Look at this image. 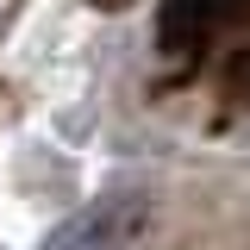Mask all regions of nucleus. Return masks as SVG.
Masks as SVG:
<instances>
[{"instance_id": "3", "label": "nucleus", "mask_w": 250, "mask_h": 250, "mask_svg": "<svg viewBox=\"0 0 250 250\" xmlns=\"http://www.w3.org/2000/svg\"><path fill=\"white\" fill-rule=\"evenodd\" d=\"M219 13H225V19H250V0H213Z\"/></svg>"}, {"instance_id": "5", "label": "nucleus", "mask_w": 250, "mask_h": 250, "mask_svg": "<svg viewBox=\"0 0 250 250\" xmlns=\"http://www.w3.org/2000/svg\"><path fill=\"white\" fill-rule=\"evenodd\" d=\"M94 13H125V6H138V0H88Z\"/></svg>"}, {"instance_id": "1", "label": "nucleus", "mask_w": 250, "mask_h": 250, "mask_svg": "<svg viewBox=\"0 0 250 250\" xmlns=\"http://www.w3.org/2000/svg\"><path fill=\"white\" fill-rule=\"evenodd\" d=\"M150 225H156L150 188H113V194L88 200L82 213H69L44 250H144Z\"/></svg>"}, {"instance_id": "4", "label": "nucleus", "mask_w": 250, "mask_h": 250, "mask_svg": "<svg viewBox=\"0 0 250 250\" xmlns=\"http://www.w3.org/2000/svg\"><path fill=\"white\" fill-rule=\"evenodd\" d=\"M19 6H25V0H0V38H6V25L19 19Z\"/></svg>"}, {"instance_id": "2", "label": "nucleus", "mask_w": 250, "mask_h": 250, "mask_svg": "<svg viewBox=\"0 0 250 250\" xmlns=\"http://www.w3.org/2000/svg\"><path fill=\"white\" fill-rule=\"evenodd\" d=\"M213 0H163L156 13V57L163 62H200L207 38H213Z\"/></svg>"}]
</instances>
